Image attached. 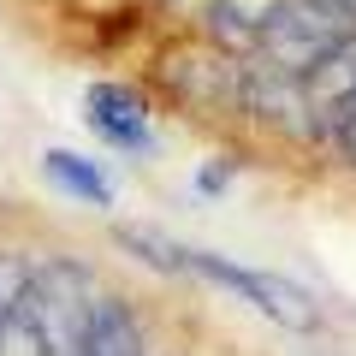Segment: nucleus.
Here are the masks:
<instances>
[{"label":"nucleus","mask_w":356,"mask_h":356,"mask_svg":"<svg viewBox=\"0 0 356 356\" xmlns=\"http://www.w3.org/2000/svg\"><path fill=\"white\" fill-rule=\"evenodd\" d=\"M172 83L191 95L196 107H226L243 95V77L232 72V54H178L172 60Z\"/></svg>","instance_id":"obj_7"},{"label":"nucleus","mask_w":356,"mask_h":356,"mask_svg":"<svg viewBox=\"0 0 356 356\" xmlns=\"http://www.w3.org/2000/svg\"><path fill=\"white\" fill-rule=\"evenodd\" d=\"M280 13H285V0H214V6H208V36H214L220 54L243 60V54L261 48L267 24Z\"/></svg>","instance_id":"obj_5"},{"label":"nucleus","mask_w":356,"mask_h":356,"mask_svg":"<svg viewBox=\"0 0 356 356\" xmlns=\"http://www.w3.org/2000/svg\"><path fill=\"white\" fill-rule=\"evenodd\" d=\"M48 178L60 191H72L77 202H89V208L113 202V191H107V178L95 172V161H83V154H72V149H48Z\"/></svg>","instance_id":"obj_9"},{"label":"nucleus","mask_w":356,"mask_h":356,"mask_svg":"<svg viewBox=\"0 0 356 356\" xmlns=\"http://www.w3.org/2000/svg\"><path fill=\"white\" fill-rule=\"evenodd\" d=\"M77 356H149L143 344V327L119 297H102L95 315H89V332H83V350Z\"/></svg>","instance_id":"obj_8"},{"label":"nucleus","mask_w":356,"mask_h":356,"mask_svg":"<svg viewBox=\"0 0 356 356\" xmlns=\"http://www.w3.org/2000/svg\"><path fill=\"white\" fill-rule=\"evenodd\" d=\"M191 273H202V280L250 297L267 321H280V327H291V332H309L321 321L315 315V297H309L303 285L280 280V273H255V267H238V261H226V255H202V250H191Z\"/></svg>","instance_id":"obj_3"},{"label":"nucleus","mask_w":356,"mask_h":356,"mask_svg":"<svg viewBox=\"0 0 356 356\" xmlns=\"http://www.w3.org/2000/svg\"><path fill=\"white\" fill-rule=\"evenodd\" d=\"M303 95H309V113H315V125H321V119L332 125V119L344 113V102L356 95V30L315 65V72L303 77Z\"/></svg>","instance_id":"obj_6"},{"label":"nucleus","mask_w":356,"mask_h":356,"mask_svg":"<svg viewBox=\"0 0 356 356\" xmlns=\"http://www.w3.org/2000/svg\"><path fill=\"white\" fill-rule=\"evenodd\" d=\"M339 6H344V13H350V18H356V0H339Z\"/></svg>","instance_id":"obj_13"},{"label":"nucleus","mask_w":356,"mask_h":356,"mask_svg":"<svg viewBox=\"0 0 356 356\" xmlns=\"http://www.w3.org/2000/svg\"><path fill=\"white\" fill-rule=\"evenodd\" d=\"M89 125L102 131L113 149H125V154H149V143H154L149 107H143L131 89H119V83H95L89 89Z\"/></svg>","instance_id":"obj_4"},{"label":"nucleus","mask_w":356,"mask_h":356,"mask_svg":"<svg viewBox=\"0 0 356 356\" xmlns=\"http://www.w3.org/2000/svg\"><path fill=\"white\" fill-rule=\"evenodd\" d=\"M332 125H339V143H344V154H350V161H356V95H350V102H344V113L332 119Z\"/></svg>","instance_id":"obj_12"},{"label":"nucleus","mask_w":356,"mask_h":356,"mask_svg":"<svg viewBox=\"0 0 356 356\" xmlns=\"http://www.w3.org/2000/svg\"><path fill=\"white\" fill-rule=\"evenodd\" d=\"M30 273H36V255H24V250H0V315H6V309L24 297Z\"/></svg>","instance_id":"obj_11"},{"label":"nucleus","mask_w":356,"mask_h":356,"mask_svg":"<svg viewBox=\"0 0 356 356\" xmlns=\"http://www.w3.org/2000/svg\"><path fill=\"white\" fill-rule=\"evenodd\" d=\"M18 303L30 309V321H36L42 339L54 344V356H77L102 291H95V280H89V267L54 255V261H36V273H30V285H24Z\"/></svg>","instance_id":"obj_2"},{"label":"nucleus","mask_w":356,"mask_h":356,"mask_svg":"<svg viewBox=\"0 0 356 356\" xmlns=\"http://www.w3.org/2000/svg\"><path fill=\"white\" fill-rule=\"evenodd\" d=\"M356 30V18L344 13L339 0H285V13L267 24L261 36V72H280V77H309L344 36Z\"/></svg>","instance_id":"obj_1"},{"label":"nucleus","mask_w":356,"mask_h":356,"mask_svg":"<svg viewBox=\"0 0 356 356\" xmlns=\"http://www.w3.org/2000/svg\"><path fill=\"white\" fill-rule=\"evenodd\" d=\"M119 243H125L137 261L161 267V273H191V250L172 243V238H161V232H149V226H119Z\"/></svg>","instance_id":"obj_10"}]
</instances>
